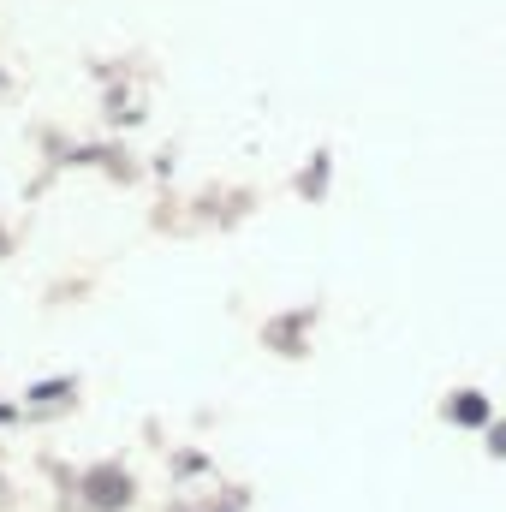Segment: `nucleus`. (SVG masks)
I'll return each instance as SVG.
<instances>
[{
	"instance_id": "f257e3e1",
	"label": "nucleus",
	"mask_w": 506,
	"mask_h": 512,
	"mask_svg": "<svg viewBox=\"0 0 506 512\" xmlns=\"http://www.w3.org/2000/svg\"><path fill=\"white\" fill-rule=\"evenodd\" d=\"M453 411H459V423H483V417H489V405H483L477 393H459V405H453Z\"/></svg>"
}]
</instances>
